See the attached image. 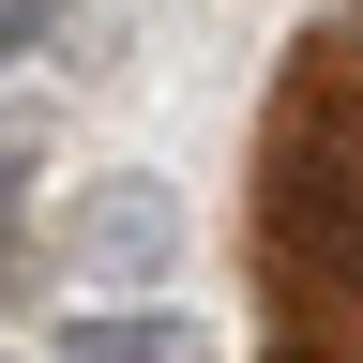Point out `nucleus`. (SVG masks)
<instances>
[{"instance_id": "3", "label": "nucleus", "mask_w": 363, "mask_h": 363, "mask_svg": "<svg viewBox=\"0 0 363 363\" xmlns=\"http://www.w3.org/2000/svg\"><path fill=\"white\" fill-rule=\"evenodd\" d=\"M61 363H212V333L167 318V303H76L61 318Z\"/></svg>"}, {"instance_id": "1", "label": "nucleus", "mask_w": 363, "mask_h": 363, "mask_svg": "<svg viewBox=\"0 0 363 363\" xmlns=\"http://www.w3.org/2000/svg\"><path fill=\"white\" fill-rule=\"evenodd\" d=\"M257 272L288 318H363V45H318L257 121Z\"/></svg>"}, {"instance_id": "5", "label": "nucleus", "mask_w": 363, "mask_h": 363, "mask_svg": "<svg viewBox=\"0 0 363 363\" xmlns=\"http://www.w3.org/2000/svg\"><path fill=\"white\" fill-rule=\"evenodd\" d=\"M45 30H61V0H0V61H30Z\"/></svg>"}, {"instance_id": "4", "label": "nucleus", "mask_w": 363, "mask_h": 363, "mask_svg": "<svg viewBox=\"0 0 363 363\" xmlns=\"http://www.w3.org/2000/svg\"><path fill=\"white\" fill-rule=\"evenodd\" d=\"M30 167H45V136H30V121H0V227H16V197H30Z\"/></svg>"}, {"instance_id": "2", "label": "nucleus", "mask_w": 363, "mask_h": 363, "mask_svg": "<svg viewBox=\"0 0 363 363\" xmlns=\"http://www.w3.org/2000/svg\"><path fill=\"white\" fill-rule=\"evenodd\" d=\"M45 257L91 272V288H167V272H182V182H152V167L76 182L61 227H45Z\"/></svg>"}]
</instances>
